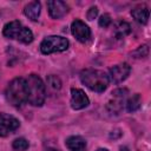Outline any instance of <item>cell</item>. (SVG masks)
I'll return each mask as SVG.
<instances>
[{"label": "cell", "mask_w": 151, "mask_h": 151, "mask_svg": "<svg viewBox=\"0 0 151 151\" xmlns=\"http://www.w3.org/2000/svg\"><path fill=\"white\" fill-rule=\"evenodd\" d=\"M40 9H41L40 2H39V1H32V2H29V4H27V5L25 6V8H24V14H25L28 19L35 21V20H38V18H39V15H40Z\"/></svg>", "instance_id": "cell-15"}, {"label": "cell", "mask_w": 151, "mask_h": 151, "mask_svg": "<svg viewBox=\"0 0 151 151\" xmlns=\"http://www.w3.org/2000/svg\"><path fill=\"white\" fill-rule=\"evenodd\" d=\"M47 84L53 88V90H59L61 87V80L54 76V74H51V76H47Z\"/></svg>", "instance_id": "cell-18"}, {"label": "cell", "mask_w": 151, "mask_h": 151, "mask_svg": "<svg viewBox=\"0 0 151 151\" xmlns=\"http://www.w3.org/2000/svg\"><path fill=\"white\" fill-rule=\"evenodd\" d=\"M68 40L60 35L46 37L40 44V51L42 54H51L54 52H63L68 48Z\"/></svg>", "instance_id": "cell-5"}, {"label": "cell", "mask_w": 151, "mask_h": 151, "mask_svg": "<svg viewBox=\"0 0 151 151\" xmlns=\"http://www.w3.org/2000/svg\"><path fill=\"white\" fill-rule=\"evenodd\" d=\"M20 126V122L5 112H0V137H6Z\"/></svg>", "instance_id": "cell-7"}, {"label": "cell", "mask_w": 151, "mask_h": 151, "mask_svg": "<svg viewBox=\"0 0 151 151\" xmlns=\"http://www.w3.org/2000/svg\"><path fill=\"white\" fill-rule=\"evenodd\" d=\"M90 104L88 97L80 88H71V107L73 110L85 109Z\"/></svg>", "instance_id": "cell-10"}, {"label": "cell", "mask_w": 151, "mask_h": 151, "mask_svg": "<svg viewBox=\"0 0 151 151\" xmlns=\"http://www.w3.org/2000/svg\"><path fill=\"white\" fill-rule=\"evenodd\" d=\"M127 94V90L126 88H117L111 93V99L109 100L106 109L110 113L112 114H118L122 110L123 106L125 105V98Z\"/></svg>", "instance_id": "cell-6"}, {"label": "cell", "mask_w": 151, "mask_h": 151, "mask_svg": "<svg viewBox=\"0 0 151 151\" xmlns=\"http://www.w3.org/2000/svg\"><path fill=\"white\" fill-rule=\"evenodd\" d=\"M71 32L73 37L80 42H86L91 38V29L84 21L79 19H76L71 24Z\"/></svg>", "instance_id": "cell-8"}, {"label": "cell", "mask_w": 151, "mask_h": 151, "mask_svg": "<svg viewBox=\"0 0 151 151\" xmlns=\"http://www.w3.org/2000/svg\"><path fill=\"white\" fill-rule=\"evenodd\" d=\"M97 151H109L107 149H104V147H100V149H98Z\"/></svg>", "instance_id": "cell-22"}, {"label": "cell", "mask_w": 151, "mask_h": 151, "mask_svg": "<svg viewBox=\"0 0 151 151\" xmlns=\"http://www.w3.org/2000/svg\"><path fill=\"white\" fill-rule=\"evenodd\" d=\"M130 71H131V67L127 63L117 64L110 68V78L109 79H111L114 84H119L127 78V76L130 74Z\"/></svg>", "instance_id": "cell-9"}, {"label": "cell", "mask_w": 151, "mask_h": 151, "mask_svg": "<svg viewBox=\"0 0 151 151\" xmlns=\"http://www.w3.org/2000/svg\"><path fill=\"white\" fill-rule=\"evenodd\" d=\"M143 51H149V46L147 45H143V46H139L132 54L133 55H136L134 58H144V57H147V54H145V53H143Z\"/></svg>", "instance_id": "cell-20"}, {"label": "cell", "mask_w": 151, "mask_h": 151, "mask_svg": "<svg viewBox=\"0 0 151 151\" xmlns=\"http://www.w3.org/2000/svg\"><path fill=\"white\" fill-rule=\"evenodd\" d=\"M97 15H98V7L92 6V7L87 11V19H88V20H93V19L97 18Z\"/></svg>", "instance_id": "cell-21"}, {"label": "cell", "mask_w": 151, "mask_h": 151, "mask_svg": "<svg viewBox=\"0 0 151 151\" xmlns=\"http://www.w3.org/2000/svg\"><path fill=\"white\" fill-rule=\"evenodd\" d=\"M68 151H86V140L80 136H71L65 142Z\"/></svg>", "instance_id": "cell-13"}, {"label": "cell", "mask_w": 151, "mask_h": 151, "mask_svg": "<svg viewBox=\"0 0 151 151\" xmlns=\"http://www.w3.org/2000/svg\"><path fill=\"white\" fill-rule=\"evenodd\" d=\"M28 146H29V143L25 138H17L12 143V147L15 151H26L28 149Z\"/></svg>", "instance_id": "cell-17"}, {"label": "cell", "mask_w": 151, "mask_h": 151, "mask_svg": "<svg viewBox=\"0 0 151 151\" xmlns=\"http://www.w3.org/2000/svg\"><path fill=\"white\" fill-rule=\"evenodd\" d=\"M131 15L133 17V19L142 25L147 24L149 21V15H150V11L149 7L146 5H137L136 7H133L131 9Z\"/></svg>", "instance_id": "cell-12"}, {"label": "cell", "mask_w": 151, "mask_h": 151, "mask_svg": "<svg viewBox=\"0 0 151 151\" xmlns=\"http://www.w3.org/2000/svg\"><path fill=\"white\" fill-rule=\"evenodd\" d=\"M5 97H6V100L13 106H21L25 101H27L25 78H21V77L14 78L7 85L5 91Z\"/></svg>", "instance_id": "cell-3"}, {"label": "cell", "mask_w": 151, "mask_h": 151, "mask_svg": "<svg viewBox=\"0 0 151 151\" xmlns=\"http://www.w3.org/2000/svg\"><path fill=\"white\" fill-rule=\"evenodd\" d=\"M140 104H142V97L139 93H134L132 94L126 101H125V106H126V110L129 112H134L137 111L139 107H140Z\"/></svg>", "instance_id": "cell-16"}, {"label": "cell", "mask_w": 151, "mask_h": 151, "mask_svg": "<svg viewBox=\"0 0 151 151\" xmlns=\"http://www.w3.org/2000/svg\"><path fill=\"white\" fill-rule=\"evenodd\" d=\"M131 32V26L129 22L118 20L113 24V34L117 39H123Z\"/></svg>", "instance_id": "cell-14"}, {"label": "cell", "mask_w": 151, "mask_h": 151, "mask_svg": "<svg viewBox=\"0 0 151 151\" xmlns=\"http://www.w3.org/2000/svg\"><path fill=\"white\" fill-rule=\"evenodd\" d=\"M26 80V91H27V101L33 106H41L45 101L46 90L44 81L37 74H29Z\"/></svg>", "instance_id": "cell-2"}, {"label": "cell", "mask_w": 151, "mask_h": 151, "mask_svg": "<svg viewBox=\"0 0 151 151\" xmlns=\"http://www.w3.org/2000/svg\"><path fill=\"white\" fill-rule=\"evenodd\" d=\"M2 34L6 38L19 40L22 44H31L33 41V33L29 28L22 26L19 20H13L4 26Z\"/></svg>", "instance_id": "cell-4"}, {"label": "cell", "mask_w": 151, "mask_h": 151, "mask_svg": "<svg viewBox=\"0 0 151 151\" xmlns=\"http://www.w3.org/2000/svg\"><path fill=\"white\" fill-rule=\"evenodd\" d=\"M80 80L81 83L88 87L91 91L101 93L104 92L110 83L109 76L100 70H94V68H86L80 72Z\"/></svg>", "instance_id": "cell-1"}, {"label": "cell", "mask_w": 151, "mask_h": 151, "mask_svg": "<svg viewBox=\"0 0 151 151\" xmlns=\"http://www.w3.org/2000/svg\"><path fill=\"white\" fill-rule=\"evenodd\" d=\"M98 24H99V26H100V27H104V28L109 27V25L111 24V17H110V14H107V13L103 14V15L99 18Z\"/></svg>", "instance_id": "cell-19"}, {"label": "cell", "mask_w": 151, "mask_h": 151, "mask_svg": "<svg viewBox=\"0 0 151 151\" xmlns=\"http://www.w3.org/2000/svg\"><path fill=\"white\" fill-rule=\"evenodd\" d=\"M47 8L50 17L53 19H60L68 12V6L60 0H50L47 1Z\"/></svg>", "instance_id": "cell-11"}]
</instances>
